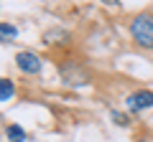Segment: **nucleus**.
<instances>
[{"instance_id":"f257e3e1","label":"nucleus","mask_w":153,"mask_h":142,"mask_svg":"<svg viewBox=\"0 0 153 142\" xmlns=\"http://www.w3.org/2000/svg\"><path fill=\"white\" fill-rule=\"evenodd\" d=\"M130 36L138 46L143 48H153V15L151 13H140L135 20L130 23Z\"/></svg>"},{"instance_id":"f03ea898","label":"nucleus","mask_w":153,"mask_h":142,"mask_svg":"<svg viewBox=\"0 0 153 142\" xmlns=\"http://www.w3.org/2000/svg\"><path fill=\"white\" fill-rule=\"evenodd\" d=\"M16 66L23 74H38V71H41V59H38L33 51H21V53L16 56Z\"/></svg>"},{"instance_id":"7ed1b4c3","label":"nucleus","mask_w":153,"mask_h":142,"mask_svg":"<svg viewBox=\"0 0 153 142\" xmlns=\"http://www.w3.org/2000/svg\"><path fill=\"white\" fill-rule=\"evenodd\" d=\"M151 107H153V91H148V89L128 97V109L130 112H143V109H151Z\"/></svg>"},{"instance_id":"20e7f679","label":"nucleus","mask_w":153,"mask_h":142,"mask_svg":"<svg viewBox=\"0 0 153 142\" xmlns=\"http://www.w3.org/2000/svg\"><path fill=\"white\" fill-rule=\"evenodd\" d=\"M61 76H64L69 84H74V86L87 84V74H84L82 69H76V66H64V69H61Z\"/></svg>"},{"instance_id":"39448f33","label":"nucleus","mask_w":153,"mask_h":142,"mask_svg":"<svg viewBox=\"0 0 153 142\" xmlns=\"http://www.w3.org/2000/svg\"><path fill=\"white\" fill-rule=\"evenodd\" d=\"M18 36V28L10 26V23H0V41L3 43H8V41H13Z\"/></svg>"},{"instance_id":"423d86ee","label":"nucleus","mask_w":153,"mask_h":142,"mask_svg":"<svg viewBox=\"0 0 153 142\" xmlns=\"http://www.w3.org/2000/svg\"><path fill=\"white\" fill-rule=\"evenodd\" d=\"M13 94H16L13 81H10V79H0V102H8Z\"/></svg>"},{"instance_id":"0eeeda50","label":"nucleus","mask_w":153,"mask_h":142,"mask_svg":"<svg viewBox=\"0 0 153 142\" xmlns=\"http://www.w3.org/2000/svg\"><path fill=\"white\" fill-rule=\"evenodd\" d=\"M5 135H8V140H10V142H26V132H23L18 124H10L5 130Z\"/></svg>"},{"instance_id":"6e6552de","label":"nucleus","mask_w":153,"mask_h":142,"mask_svg":"<svg viewBox=\"0 0 153 142\" xmlns=\"http://www.w3.org/2000/svg\"><path fill=\"white\" fill-rule=\"evenodd\" d=\"M112 119H115V124H120V127H128V124H130V119H128L125 114H117V112H112Z\"/></svg>"},{"instance_id":"1a4fd4ad","label":"nucleus","mask_w":153,"mask_h":142,"mask_svg":"<svg viewBox=\"0 0 153 142\" xmlns=\"http://www.w3.org/2000/svg\"><path fill=\"white\" fill-rule=\"evenodd\" d=\"M105 5H117V3H120V0H102Z\"/></svg>"}]
</instances>
